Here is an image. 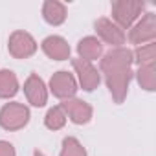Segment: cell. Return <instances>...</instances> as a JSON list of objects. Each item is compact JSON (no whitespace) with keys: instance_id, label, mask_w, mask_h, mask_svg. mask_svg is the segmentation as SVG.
<instances>
[{"instance_id":"1","label":"cell","mask_w":156,"mask_h":156,"mask_svg":"<svg viewBox=\"0 0 156 156\" xmlns=\"http://www.w3.org/2000/svg\"><path fill=\"white\" fill-rule=\"evenodd\" d=\"M130 62H132V53L125 48L112 50L101 59V70L107 75V83L116 103H121L127 94V87L132 75Z\"/></svg>"},{"instance_id":"2","label":"cell","mask_w":156,"mask_h":156,"mask_svg":"<svg viewBox=\"0 0 156 156\" xmlns=\"http://www.w3.org/2000/svg\"><path fill=\"white\" fill-rule=\"evenodd\" d=\"M30 119V110L20 103H9L0 110V125L8 130L22 129Z\"/></svg>"},{"instance_id":"3","label":"cell","mask_w":156,"mask_h":156,"mask_svg":"<svg viewBox=\"0 0 156 156\" xmlns=\"http://www.w3.org/2000/svg\"><path fill=\"white\" fill-rule=\"evenodd\" d=\"M143 11V2H134V0H119L112 2V17L118 20L121 28H129L132 20Z\"/></svg>"},{"instance_id":"4","label":"cell","mask_w":156,"mask_h":156,"mask_svg":"<svg viewBox=\"0 0 156 156\" xmlns=\"http://www.w3.org/2000/svg\"><path fill=\"white\" fill-rule=\"evenodd\" d=\"M37 50V44L33 41V37L26 31H15L9 39V53L17 59H24L30 57L33 51Z\"/></svg>"},{"instance_id":"5","label":"cell","mask_w":156,"mask_h":156,"mask_svg":"<svg viewBox=\"0 0 156 156\" xmlns=\"http://www.w3.org/2000/svg\"><path fill=\"white\" fill-rule=\"evenodd\" d=\"M156 35V15L154 13H147L140 24L134 26V30H130V42L134 44H141L145 41H152Z\"/></svg>"},{"instance_id":"6","label":"cell","mask_w":156,"mask_h":156,"mask_svg":"<svg viewBox=\"0 0 156 156\" xmlns=\"http://www.w3.org/2000/svg\"><path fill=\"white\" fill-rule=\"evenodd\" d=\"M72 64L77 70V73H79V81H81L83 88L87 92H92L99 85V73H98V70L88 61H83V59H73Z\"/></svg>"},{"instance_id":"7","label":"cell","mask_w":156,"mask_h":156,"mask_svg":"<svg viewBox=\"0 0 156 156\" xmlns=\"http://www.w3.org/2000/svg\"><path fill=\"white\" fill-rule=\"evenodd\" d=\"M50 87H51V92L57 98H72L75 94V90H77L73 75L68 73V72H57V73H53L51 81H50Z\"/></svg>"},{"instance_id":"8","label":"cell","mask_w":156,"mask_h":156,"mask_svg":"<svg viewBox=\"0 0 156 156\" xmlns=\"http://www.w3.org/2000/svg\"><path fill=\"white\" fill-rule=\"evenodd\" d=\"M24 92H26V96H28V99L33 107H42L46 103V98H48L46 87H44V83L39 75L33 73V75L28 77V81L24 85Z\"/></svg>"},{"instance_id":"9","label":"cell","mask_w":156,"mask_h":156,"mask_svg":"<svg viewBox=\"0 0 156 156\" xmlns=\"http://www.w3.org/2000/svg\"><path fill=\"white\" fill-rule=\"evenodd\" d=\"M61 108L66 110V114L70 116L73 123H87L92 116V108L85 101H79V99H66L61 105Z\"/></svg>"},{"instance_id":"10","label":"cell","mask_w":156,"mask_h":156,"mask_svg":"<svg viewBox=\"0 0 156 156\" xmlns=\"http://www.w3.org/2000/svg\"><path fill=\"white\" fill-rule=\"evenodd\" d=\"M96 30L101 35V39L105 42H108V44H116L118 46V44H123V41H125L123 31L118 26H114L108 19H99L96 22Z\"/></svg>"},{"instance_id":"11","label":"cell","mask_w":156,"mask_h":156,"mask_svg":"<svg viewBox=\"0 0 156 156\" xmlns=\"http://www.w3.org/2000/svg\"><path fill=\"white\" fill-rule=\"evenodd\" d=\"M42 50L46 51L48 57L57 59V61H64V59L70 57V46L61 37H48L42 42Z\"/></svg>"},{"instance_id":"12","label":"cell","mask_w":156,"mask_h":156,"mask_svg":"<svg viewBox=\"0 0 156 156\" xmlns=\"http://www.w3.org/2000/svg\"><path fill=\"white\" fill-rule=\"evenodd\" d=\"M101 42L94 37H87L79 42V46H77V51H79V55L83 57V61H94V59H99L101 55Z\"/></svg>"},{"instance_id":"13","label":"cell","mask_w":156,"mask_h":156,"mask_svg":"<svg viewBox=\"0 0 156 156\" xmlns=\"http://www.w3.org/2000/svg\"><path fill=\"white\" fill-rule=\"evenodd\" d=\"M42 15H44V19H46L50 24L57 26V24L64 22V19H66V9H64V6H62L61 2H53V0H48V2H44Z\"/></svg>"},{"instance_id":"14","label":"cell","mask_w":156,"mask_h":156,"mask_svg":"<svg viewBox=\"0 0 156 156\" xmlns=\"http://www.w3.org/2000/svg\"><path fill=\"white\" fill-rule=\"evenodd\" d=\"M19 90L17 77L11 70H0V98H11Z\"/></svg>"},{"instance_id":"15","label":"cell","mask_w":156,"mask_h":156,"mask_svg":"<svg viewBox=\"0 0 156 156\" xmlns=\"http://www.w3.org/2000/svg\"><path fill=\"white\" fill-rule=\"evenodd\" d=\"M138 81L145 90H154L156 87V72H154V62L151 64H141L138 70Z\"/></svg>"},{"instance_id":"16","label":"cell","mask_w":156,"mask_h":156,"mask_svg":"<svg viewBox=\"0 0 156 156\" xmlns=\"http://www.w3.org/2000/svg\"><path fill=\"white\" fill-rule=\"evenodd\" d=\"M64 121H66V116H64L61 107H53V108L48 110V114H46V127L48 129L57 130L64 125Z\"/></svg>"},{"instance_id":"17","label":"cell","mask_w":156,"mask_h":156,"mask_svg":"<svg viewBox=\"0 0 156 156\" xmlns=\"http://www.w3.org/2000/svg\"><path fill=\"white\" fill-rule=\"evenodd\" d=\"M61 156H87L83 145L77 141L75 138H66L62 141V152Z\"/></svg>"},{"instance_id":"18","label":"cell","mask_w":156,"mask_h":156,"mask_svg":"<svg viewBox=\"0 0 156 156\" xmlns=\"http://www.w3.org/2000/svg\"><path fill=\"white\" fill-rule=\"evenodd\" d=\"M154 55H156V44H147V46H141V48H138V51H136V61L140 62V66L141 64H151V62H154Z\"/></svg>"},{"instance_id":"19","label":"cell","mask_w":156,"mask_h":156,"mask_svg":"<svg viewBox=\"0 0 156 156\" xmlns=\"http://www.w3.org/2000/svg\"><path fill=\"white\" fill-rule=\"evenodd\" d=\"M0 156H15V149L8 141H0Z\"/></svg>"},{"instance_id":"20","label":"cell","mask_w":156,"mask_h":156,"mask_svg":"<svg viewBox=\"0 0 156 156\" xmlns=\"http://www.w3.org/2000/svg\"><path fill=\"white\" fill-rule=\"evenodd\" d=\"M33 156H44V154H42V152H39V151H35V152H33Z\"/></svg>"}]
</instances>
